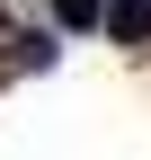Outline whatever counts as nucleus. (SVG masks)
Listing matches in <instances>:
<instances>
[{"label":"nucleus","instance_id":"nucleus-1","mask_svg":"<svg viewBox=\"0 0 151 160\" xmlns=\"http://www.w3.org/2000/svg\"><path fill=\"white\" fill-rule=\"evenodd\" d=\"M116 45H151V0H107V18H98Z\"/></svg>","mask_w":151,"mask_h":160},{"label":"nucleus","instance_id":"nucleus-2","mask_svg":"<svg viewBox=\"0 0 151 160\" xmlns=\"http://www.w3.org/2000/svg\"><path fill=\"white\" fill-rule=\"evenodd\" d=\"M53 18H62L71 36H89V27H98V18H107V0H53Z\"/></svg>","mask_w":151,"mask_h":160}]
</instances>
